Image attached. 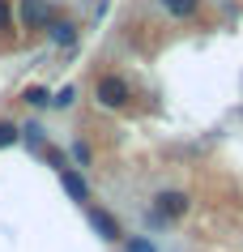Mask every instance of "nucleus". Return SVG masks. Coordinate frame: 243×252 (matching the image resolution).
Returning <instances> with one entry per match:
<instances>
[{"instance_id":"f257e3e1","label":"nucleus","mask_w":243,"mask_h":252,"mask_svg":"<svg viewBox=\"0 0 243 252\" xmlns=\"http://www.w3.org/2000/svg\"><path fill=\"white\" fill-rule=\"evenodd\" d=\"M94 103L107 107V111H124V107L133 103V81L124 77V73H103L94 81Z\"/></svg>"},{"instance_id":"f03ea898","label":"nucleus","mask_w":243,"mask_h":252,"mask_svg":"<svg viewBox=\"0 0 243 252\" xmlns=\"http://www.w3.org/2000/svg\"><path fill=\"white\" fill-rule=\"evenodd\" d=\"M188 210H192L188 192L162 188V192H154V210H149V218H154V222H179V218H188Z\"/></svg>"},{"instance_id":"7ed1b4c3","label":"nucleus","mask_w":243,"mask_h":252,"mask_svg":"<svg viewBox=\"0 0 243 252\" xmlns=\"http://www.w3.org/2000/svg\"><path fill=\"white\" fill-rule=\"evenodd\" d=\"M55 22L52 0H17V26L22 30H47Z\"/></svg>"},{"instance_id":"20e7f679","label":"nucleus","mask_w":243,"mask_h":252,"mask_svg":"<svg viewBox=\"0 0 243 252\" xmlns=\"http://www.w3.org/2000/svg\"><path fill=\"white\" fill-rule=\"evenodd\" d=\"M85 218H90V226H94V235L103 239V244H120V239H124V226H120V218H115L111 210L90 205V210H85Z\"/></svg>"},{"instance_id":"39448f33","label":"nucleus","mask_w":243,"mask_h":252,"mask_svg":"<svg viewBox=\"0 0 243 252\" xmlns=\"http://www.w3.org/2000/svg\"><path fill=\"white\" fill-rule=\"evenodd\" d=\"M60 188L68 192V201H77V205L90 210V180H85L77 167H64V171H60Z\"/></svg>"},{"instance_id":"423d86ee","label":"nucleus","mask_w":243,"mask_h":252,"mask_svg":"<svg viewBox=\"0 0 243 252\" xmlns=\"http://www.w3.org/2000/svg\"><path fill=\"white\" fill-rule=\"evenodd\" d=\"M77 34H81V26H77V22H68V17H64V22L55 17L52 26H47V39H52L55 47H77Z\"/></svg>"},{"instance_id":"0eeeda50","label":"nucleus","mask_w":243,"mask_h":252,"mask_svg":"<svg viewBox=\"0 0 243 252\" xmlns=\"http://www.w3.org/2000/svg\"><path fill=\"white\" fill-rule=\"evenodd\" d=\"M162 9H166V17H175V22H188V17H196V9H201V0H158Z\"/></svg>"},{"instance_id":"6e6552de","label":"nucleus","mask_w":243,"mask_h":252,"mask_svg":"<svg viewBox=\"0 0 243 252\" xmlns=\"http://www.w3.org/2000/svg\"><path fill=\"white\" fill-rule=\"evenodd\" d=\"M22 103H26V107H34V111H43V107H52V94L43 90V86H30V90L22 94Z\"/></svg>"},{"instance_id":"1a4fd4ad","label":"nucleus","mask_w":243,"mask_h":252,"mask_svg":"<svg viewBox=\"0 0 243 252\" xmlns=\"http://www.w3.org/2000/svg\"><path fill=\"white\" fill-rule=\"evenodd\" d=\"M73 162H77V171L81 167H94V150H90V141H73Z\"/></svg>"},{"instance_id":"9d476101","label":"nucleus","mask_w":243,"mask_h":252,"mask_svg":"<svg viewBox=\"0 0 243 252\" xmlns=\"http://www.w3.org/2000/svg\"><path fill=\"white\" fill-rule=\"evenodd\" d=\"M22 141H26V146H34L39 154L47 150V137H43V128H39V124H26V128H22Z\"/></svg>"},{"instance_id":"9b49d317","label":"nucleus","mask_w":243,"mask_h":252,"mask_svg":"<svg viewBox=\"0 0 243 252\" xmlns=\"http://www.w3.org/2000/svg\"><path fill=\"white\" fill-rule=\"evenodd\" d=\"M124 252H158V244L149 235H128L124 239Z\"/></svg>"},{"instance_id":"f8f14e48","label":"nucleus","mask_w":243,"mask_h":252,"mask_svg":"<svg viewBox=\"0 0 243 252\" xmlns=\"http://www.w3.org/2000/svg\"><path fill=\"white\" fill-rule=\"evenodd\" d=\"M17 141H22V128H17V124H9V120H0V150L17 146Z\"/></svg>"},{"instance_id":"ddd939ff","label":"nucleus","mask_w":243,"mask_h":252,"mask_svg":"<svg viewBox=\"0 0 243 252\" xmlns=\"http://www.w3.org/2000/svg\"><path fill=\"white\" fill-rule=\"evenodd\" d=\"M73 103H77V86H60V90L52 94V107H60V111L73 107Z\"/></svg>"},{"instance_id":"4468645a","label":"nucleus","mask_w":243,"mask_h":252,"mask_svg":"<svg viewBox=\"0 0 243 252\" xmlns=\"http://www.w3.org/2000/svg\"><path fill=\"white\" fill-rule=\"evenodd\" d=\"M13 22H17V9L9 4V0H0V30H9Z\"/></svg>"}]
</instances>
